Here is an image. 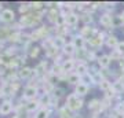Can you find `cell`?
<instances>
[{"instance_id": "1", "label": "cell", "mask_w": 124, "mask_h": 118, "mask_svg": "<svg viewBox=\"0 0 124 118\" xmlns=\"http://www.w3.org/2000/svg\"><path fill=\"white\" fill-rule=\"evenodd\" d=\"M84 104V102L80 96H77L75 92L73 93H69L66 96V100H65V107L68 110H70L72 113H75V111H79L81 107Z\"/></svg>"}, {"instance_id": "2", "label": "cell", "mask_w": 124, "mask_h": 118, "mask_svg": "<svg viewBox=\"0 0 124 118\" xmlns=\"http://www.w3.org/2000/svg\"><path fill=\"white\" fill-rule=\"evenodd\" d=\"M113 19H115V17L110 13H105L99 17V23L105 29H110V28H113Z\"/></svg>"}, {"instance_id": "3", "label": "cell", "mask_w": 124, "mask_h": 118, "mask_svg": "<svg viewBox=\"0 0 124 118\" xmlns=\"http://www.w3.org/2000/svg\"><path fill=\"white\" fill-rule=\"evenodd\" d=\"M0 19L6 23H10V22H14L15 19V13H14V10L11 8H3L1 10V13H0Z\"/></svg>"}, {"instance_id": "4", "label": "cell", "mask_w": 124, "mask_h": 118, "mask_svg": "<svg viewBox=\"0 0 124 118\" xmlns=\"http://www.w3.org/2000/svg\"><path fill=\"white\" fill-rule=\"evenodd\" d=\"M105 35L103 33H98L97 36H94L93 39H90L88 40V43L90 45L93 47V48H99V47H102L103 45V43H105Z\"/></svg>"}, {"instance_id": "5", "label": "cell", "mask_w": 124, "mask_h": 118, "mask_svg": "<svg viewBox=\"0 0 124 118\" xmlns=\"http://www.w3.org/2000/svg\"><path fill=\"white\" fill-rule=\"evenodd\" d=\"M39 93V88H33V87H25L23 89V93H22V97H25L26 100H33Z\"/></svg>"}, {"instance_id": "6", "label": "cell", "mask_w": 124, "mask_h": 118, "mask_svg": "<svg viewBox=\"0 0 124 118\" xmlns=\"http://www.w3.org/2000/svg\"><path fill=\"white\" fill-rule=\"evenodd\" d=\"M14 110V104L11 100H3L0 103V115H8Z\"/></svg>"}, {"instance_id": "7", "label": "cell", "mask_w": 124, "mask_h": 118, "mask_svg": "<svg viewBox=\"0 0 124 118\" xmlns=\"http://www.w3.org/2000/svg\"><path fill=\"white\" fill-rule=\"evenodd\" d=\"M97 63H98V66H99V69H108L112 63V59L108 54H102V55L98 56Z\"/></svg>"}, {"instance_id": "8", "label": "cell", "mask_w": 124, "mask_h": 118, "mask_svg": "<svg viewBox=\"0 0 124 118\" xmlns=\"http://www.w3.org/2000/svg\"><path fill=\"white\" fill-rule=\"evenodd\" d=\"M47 66H48V62L46 61V59H44V61H41L40 63H37V65H36V67L33 69L36 77H40V76L46 74V71H47Z\"/></svg>"}, {"instance_id": "9", "label": "cell", "mask_w": 124, "mask_h": 118, "mask_svg": "<svg viewBox=\"0 0 124 118\" xmlns=\"http://www.w3.org/2000/svg\"><path fill=\"white\" fill-rule=\"evenodd\" d=\"M73 45L76 47V49H84L85 48V44H87V40L80 35H76L73 36V40H72Z\"/></svg>"}, {"instance_id": "10", "label": "cell", "mask_w": 124, "mask_h": 118, "mask_svg": "<svg viewBox=\"0 0 124 118\" xmlns=\"http://www.w3.org/2000/svg\"><path fill=\"white\" fill-rule=\"evenodd\" d=\"M76 59H66V61H63L61 63L62 65V69L65 73H73V69H76Z\"/></svg>"}, {"instance_id": "11", "label": "cell", "mask_w": 124, "mask_h": 118, "mask_svg": "<svg viewBox=\"0 0 124 118\" xmlns=\"http://www.w3.org/2000/svg\"><path fill=\"white\" fill-rule=\"evenodd\" d=\"M76 73L79 76H84V74H88V70H90V67H88V63L87 62H79V63H76Z\"/></svg>"}, {"instance_id": "12", "label": "cell", "mask_w": 124, "mask_h": 118, "mask_svg": "<svg viewBox=\"0 0 124 118\" xmlns=\"http://www.w3.org/2000/svg\"><path fill=\"white\" fill-rule=\"evenodd\" d=\"M79 21H80V17L76 13H70L66 15V26L76 28V25L79 23Z\"/></svg>"}, {"instance_id": "13", "label": "cell", "mask_w": 124, "mask_h": 118, "mask_svg": "<svg viewBox=\"0 0 124 118\" xmlns=\"http://www.w3.org/2000/svg\"><path fill=\"white\" fill-rule=\"evenodd\" d=\"M88 91H90V87L88 85H85V84H83V83H80L79 85H76L75 87V93L77 95V96H85L87 93H88Z\"/></svg>"}, {"instance_id": "14", "label": "cell", "mask_w": 124, "mask_h": 118, "mask_svg": "<svg viewBox=\"0 0 124 118\" xmlns=\"http://www.w3.org/2000/svg\"><path fill=\"white\" fill-rule=\"evenodd\" d=\"M87 109H88L90 111H94V113H95V111H99V113H101V100L97 99V97H95V99H91V100L87 103Z\"/></svg>"}, {"instance_id": "15", "label": "cell", "mask_w": 124, "mask_h": 118, "mask_svg": "<svg viewBox=\"0 0 124 118\" xmlns=\"http://www.w3.org/2000/svg\"><path fill=\"white\" fill-rule=\"evenodd\" d=\"M33 74H35L33 69L28 67V66L21 67V69H19V71H18V77H19V78H29V77H31V76H33Z\"/></svg>"}, {"instance_id": "16", "label": "cell", "mask_w": 124, "mask_h": 118, "mask_svg": "<svg viewBox=\"0 0 124 118\" xmlns=\"http://www.w3.org/2000/svg\"><path fill=\"white\" fill-rule=\"evenodd\" d=\"M68 83L72 84V85H79L80 83H81V76H79L76 71H73V73H69V76H68Z\"/></svg>"}, {"instance_id": "17", "label": "cell", "mask_w": 124, "mask_h": 118, "mask_svg": "<svg viewBox=\"0 0 124 118\" xmlns=\"http://www.w3.org/2000/svg\"><path fill=\"white\" fill-rule=\"evenodd\" d=\"M105 44H106V47H109V48H116L117 47V44H119V40H117V36L115 35H109L105 39Z\"/></svg>"}, {"instance_id": "18", "label": "cell", "mask_w": 124, "mask_h": 118, "mask_svg": "<svg viewBox=\"0 0 124 118\" xmlns=\"http://www.w3.org/2000/svg\"><path fill=\"white\" fill-rule=\"evenodd\" d=\"M76 51H77V49H76V47L73 45V43H72V41H70V43H66V45L62 48V52L65 54L66 56H72V55H75Z\"/></svg>"}, {"instance_id": "19", "label": "cell", "mask_w": 124, "mask_h": 118, "mask_svg": "<svg viewBox=\"0 0 124 118\" xmlns=\"http://www.w3.org/2000/svg\"><path fill=\"white\" fill-rule=\"evenodd\" d=\"M50 113H51V110L50 109H47V107H41V109H39L37 111H36L35 118H48Z\"/></svg>"}, {"instance_id": "20", "label": "cell", "mask_w": 124, "mask_h": 118, "mask_svg": "<svg viewBox=\"0 0 124 118\" xmlns=\"http://www.w3.org/2000/svg\"><path fill=\"white\" fill-rule=\"evenodd\" d=\"M65 45H66L65 37H58V36H55V37H54V47H57L58 49H62Z\"/></svg>"}, {"instance_id": "21", "label": "cell", "mask_w": 124, "mask_h": 118, "mask_svg": "<svg viewBox=\"0 0 124 118\" xmlns=\"http://www.w3.org/2000/svg\"><path fill=\"white\" fill-rule=\"evenodd\" d=\"M21 37H22V33L21 32H13L8 36L7 40H8L10 43H21Z\"/></svg>"}, {"instance_id": "22", "label": "cell", "mask_w": 124, "mask_h": 118, "mask_svg": "<svg viewBox=\"0 0 124 118\" xmlns=\"http://www.w3.org/2000/svg\"><path fill=\"white\" fill-rule=\"evenodd\" d=\"M99 87V89H102L103 92H106V91H109V89H112L113 88V83H110L109 80H103V81H101V84L98 85Z\"/></svg>"}, {"instance_id": "23", "label": "cell", "mask_w": 124, "mask_h": 118, "mask_svg": "<svg viewBox=\"0 0 124 118\" xmlns=\"http://www.w3.org/2000/svg\"><path fill=\"white\" fill-rule=\"evenodd\" d=\"M58 15H59V13L57 11V8H51L47 13V19H48L50 22H53V23H55V21H57Z\"/></svg>"}, {"instance_id": "24", "label": "cell", "mask_w": 124, "mask_h": 118, "mask_svg": "<svg viewBox=\"0 0 124 118\" xmlns=\"http://www.w3.org/2000/svg\"><path fill=\"white\" fill-rule=\"evenodd\" d=\"M39 54H40V47H37V45H33V47H31V48L28 49V55H29V58H32V59L37 58Z\"/></svg>"}, {"instance_id": "25", "label": "cell", "mask_w": 124, "mask_h": 118, "mask_svg": "<svg viewBox=\"0 0 124 118\" xmlns=\"http://www.w3.org/2000/svg\"><path fill=\"white\" fill-rule=\"evenodd\" d=\"M39 102H35V100H29L26 103V104H25V110H26L28 113H31V111H33V110H36L37 109V107H39Z\"/></svg>"}, {"instance_id": "26", "label": "cell", "mask_w": 124, "mask_h": 118, "mask_svg": "<svg viewBox=\"0 0 124 118\" xmlns=\"http://www.w3.org/2000/svg\"><path fill=\"white\" fill-rule=\"evenodd\" d=\"M81 83L85 84V85H91V84H94V76L93 74H84V76H81Z\"/></svg>"}, {"instance_id": "27", "label": "cell", "mask_w": 124, "mask_h": 118, "mask_svg": "<svg viewBox=\"0 0 124 118\" xmlns=\"http://www.w3.org/2000/svg\"><path fill=\"white\" fill-rule=\"evenodd\" d=\"M113 89H115V92L117 93V95H120V93L124 91V85L120 83L119 80H116L115 83H113Z\"/></svg>"}, {"instance_id": "28", "label": "cell", "mask_w": 124, "mask_h": 118, "mask_svg": "<svg viewBox=\"0 0 124 118\" xmlns=\"http://www.w3.org/2000/svg\"><path fill=\"white\" fill-rule=\"evenodd\" d=\"M109 56H110L112 61H121L124 55H121V54H120L119 51H116V49H112V52L109 54Z\"/></svg>"}, {"instance_id": "29", "label": "cell", "mask_w": 124, "mask_h": 118, "mask_svg": "<svg viewBox=\"0 0 124 118\" xmlns=\"http://www.w3.org/2000/svg\"><path fill=\"white\" fill-rule=\"evenodd\" d=\"M80 19L84 22V25H88V22L93 21V15H91L90 13H84L81 17H80Z\"/></svg>"}, {"instance_id": "30", "label": "cell", "mask_w": 124, "mask_h": 118, "mask_svg": "<svg viewBox=\"0 0 124 118\" xmlns=\"http://www.w3.org/2000/svg\"><path fill=\"white\" fill-rule=\"evenodd\" d=\"M63 93H65V89H63V88H55L54 92H53V95L57 97V99L62 97V96H63Z\"/></svg>"}, {"instance_id": "31", "label": "cell", "mask_w": 124, "mask_h": 118, "mask_svg": "<svg viewBox=\"0 0 124 118\" xmlns=\"http://www.w3.org/2000/svg\"><path fill=\"white\" fill-rule=\"evenodd\" d=\"M29 8H31V6L28 4V3H22V4L19 6V13L22 14V15H25V14H28Z\"/></svg>"}, {"instance_id": "32", "label": "cell", "mask_w": 124, "mask_h": 118, "mask_svg": "<svg viewBox=\"0 0 124 118\" xmlns=\"http://www.w3.org/2000/svg\"><path fill=\"white\" fill-rule=\"evenodd\" d=\"M116 51H119L121 55H124V41H119V44H117V47H116Z\"/></svg>"}, {"instance_id": "33", "label": "cell", "mask_w": 124, "mask_h": 118, "mask_svg": "<svg viewBox=\"0 0 124 118\" xmlns=\"http://www.w3.org/2000/svg\"><path fill=\"white\" fill-rule=\"evenodd\" d=\"M119 19H120V21H121V22L124 23V11H121V13H120V15H119Z\"/></svg>"}, {"instance_id": "34", "label": "cell", "mask_w": 124, "mask_h": 118, "mask_svg": "<svg viewBox=\"0 0 124 118\" xmlns=\"http://www.w3.org/2000/svg\"><path fill=\"white\" fill-rule=\"evenodd\" d=\"M123 100H124V99H123Z\"/></svg>"}]
</instances>
